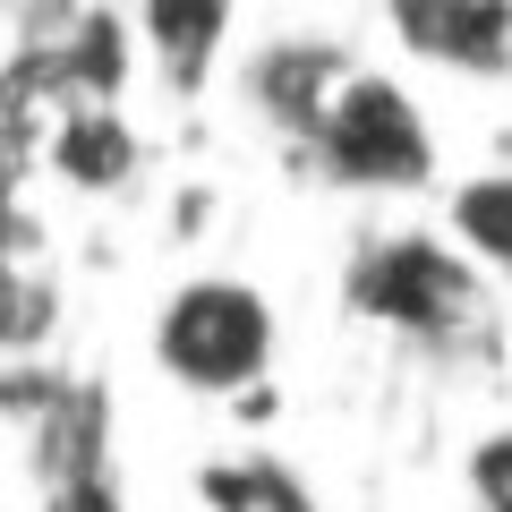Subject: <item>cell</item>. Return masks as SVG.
<instances>
[{"label": "cell", "mask_w": 512, "mask_h": 512, "mask_svg": "<svg viewBox=\"0 0 512 512\" xmlns=\"http://www.w3.org/2000/svg\"><path fill=\"white\" fill-rule=\"evenodd\" d=\"M342 308L359 325L410 342V350H436V359H461V350L495 342V282L444 231H367V239H350Z\"/></svg>", "instance_id": "obj_1"}, {"label": "cell", "mask_w": 512, "mask_h": 512, "mask_svg": "<svg viewBox=\"0 0 512 512\" xmlns=\"http://www.w3.org/2000/svg\"><path fill=\"white\" fill-rule=\"evenodd\" d=\"M291 154L325 188H350V197H419V188H436V171H444L427 103L402 86V77L367 69V60L342 77V94L325 103V120H316Z\"/></svg>", "instance_id": "obj_2"}, {"label": "cell", "mask_w": 512, "mask_h": 512, "mask_svg": "<svg viewBox=\"0 0 512 512\" xmlns=\"http://www.w3.org/2000/svg\"><path fill=\"white\" fill-rule=\"evenodd\" d=\"M274 350H282V316L248 274H188L154 308V367L205 402L256 393L274 376Z\"/></svg>", "instance_id": "obj_3"}, {"label": "cell", "mask_w": 512, "mask_h": 512, "mask_svg": "<svg viewBox=\"0 0 512 512\" xmlns=\"http://www.w3.org/2000/svg\"><path fill=\"white\" fill-rule=\"evenodd\" d=\"M350 69H359L350 43L316 35V26H282V35H256L248 52H239V103H248L256 128H274L282 146H299V137L325 120V103L342 94Z\"/></svg>", "instance_id": "obj_4"}, {"label": "cell", "mask_w": 512, "mask_h": 512, "mask_svg": "<svg viewBox=\"0 0 512 512\" xmlns=\"http://www.w3.org/2000/svg\"><path fill=\"white\" fill-rule=\"evenodd\" d=\"M35 163L77 197H128L137 171H146V137H137V120L120 103H60Z\"/></svg>", "instance_id": "obj_5"}, {"label": "cell", "mask_w": 512, "mask_h": 512, "mask_svg": "<svg viewBox=\"0 0 512 512\" xmlns=\"http://www.w3.org/2000/svg\"><path fill=\"white\" fill-rule=\"evenodd\" d=\"M137 43H146V69L163 77L180 103H197L205 86L222 77L239 35V0H137Z\"/></svg>", "instance_id": "obj_6"}, {"label": "cell", "mask_w": 512, "mask_h": 512, "mask_svg": "<svg viewBox=\"0 0 512 512\" xmlns=\"http://www.w3.org/2000/svg\"><path fill=\"white\" fill-rule=\"evenodd\" d=\"M444 239L487 282H512V163H478L444 188Z\"/></svg>", "instance_id": "obj_7"}, {"label": "cell", "mask_w": 512, "mask_h": 512, "mask_svg": "<svg viewBox=\"0 0 512 512\" xmlns=\"http://www.w3.org/2000/svg\"><path fill=\"white\" fill-rule=\"evenodd\" d=\"M470 495L478 512H512V436H487L470 453Z\"/></svg>", "instance_id": "obj_8"}]
</instances>
